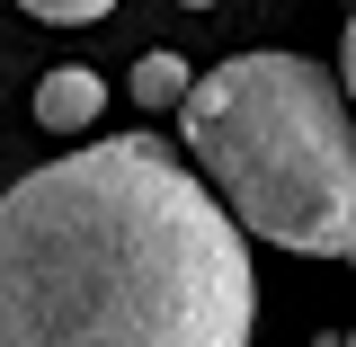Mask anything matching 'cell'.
I'll use <instances>...</instances> for the list:
<instances>
[{"label":"cell","instance_id":"1","mask_svg":"<svg viewBox=\"0 0 356 347\" xmlns=\"http://www.w3.org/2000/svg\"><path fill=\"white\" fill-rule=\"evenodd\" d=\"M250 232L161 134L0 187V347H250Z\"/></svg>","mask_w":356,"mask_h":347},{"label":"cell","instance_id":"2","mask_svg":"<svg viewBox=\"0 0 356 347\" xmlns=\"http://www.w3.org/2000/svg\"><path fill=\"white\" fill-rule=\"evenodd\" d=\"M178 143L250 241L356 259V98L303 54H232L178 107Z\"/></svg>","mask_w":356,"mask_h":347},{"label":"cell","instance_id":"3","mask_svg":"<svg viewBox=\"0 0 356 347\" xmlns=\"http://www.w3.org/2000/svg\"><path fill=\"white\" fill-rule=\"evenodd\" d=\"M98 116H107V81H98L89 63H54L36 81V125L44 134H89Z\"/></svg>","mask_w":356,"mask_h":347},{"label":"cell","instance_id":"4","mask_svg":"<svg viewBox=\"0 0 356 347\" xmlns=\"http://www.w3.org/2000/svg\"><path fill=\"white\" fill-rule=\"evenodd\" d=\"M187 89H196V72H187V54H170V45H152L143 63H134V107H187Z\"/></svg>","mask_w":356,"mask_h":347},{"label":"cell","instance_id":"5","mask_svg":"<svg viewBox=\"0 0 356 347\" xmlns=\"http://www.w3.org/2000/svg\"><path fill=\"white\" fill-rule=\"evenodd\" d=\"M27 18H44V27H89V18H107L116 0H18Z\"/></svg>","mask_w":356,"mask_h":347},{"label":"cell","instance_id":"6","mask_svg":"<svg viewBox=\"0 0 356 347\" xmlns=\"http://www.w3.org/2000/svg\"><path fill=\"white\" fill-rule=\"evenodd\" d=\"M339 81H348V98H356V18H348V36H339Z\"/></svg>","mask_w":356,"mask_h":347},{"label":"cell","instance_id":"7","mask_svg":"<svg viewBox=\"0 0 356 347\" xmlns=\"http://www.w3.org/2000/svg\"><path fill=\"white\" fill-rule=\"evenodd\" d=\"M187 9H214V0H187Z\"/></svg>","mask_w":356,"mask_h":347},{"label":"cell","instance_id":"8","mask_svg":"<svg viewBox=\"0 0 356 347\" xmlns=\"http://www.w3.org/2000/svg\"><path fill=\"white\" fill-rule=\"evenodd\" d=\"M339 347H356V330H348V339H339Z\"/></svg>","mask_w":356,"mask_h":347}]
</instances>
